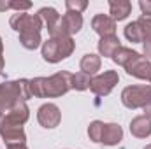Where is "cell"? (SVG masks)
I'll list each match as a JSON object with an SVG mask.
<instances>
[{
    "instance_id": "obj_2",
    "label": "cell",
    "mask_w": 151,
    "mask_h": 149,
    "mask_svg": "<svg viewBox=\"0 0 151 149\" xmlns=\"http://www.w3.org/2000/svg\"><path fill=\"white\" fill-rule=\"evenodd\" d=\"M72 90V74L60 70L49 77H34L30 79L32 97L37 98H58Z\"/></svg>"
},
{
    "instance_id": "obj_1",
    "label": "cell",
    "mask_w": 151,
    "mask_h": 149,
    "mask_svg": "<svg viewBox=\"0 0 151 149\" xmlns=\"http://www.w3.org/2000/svg\"><path fill=\"white\" fill-rule=\"evenodd\" d=\"M30 117V109L27 102H19L9 111L0 114V137L7 146H16V144H25L27 135L23 130V125Z\"/></svg>"
},
{
    "instance_id": "obj_26",
    "label": "cell",
    "mask_w": 151,
    "mask_h": 149,
    "mask_svg": "<svg viewBox=\"0 0 151 149\" xmlns=\"http://www.w3.org/2000/svg\"><path fill=\"white\" fill-rule=\"evenodd\" d=\"M139 7L142 11V16H151V0H141Z\"/></svg>"
},
{
    "instance_id": "obj_3",
    "label": "cell",
    "mask_w": 151,
    "mask_h": 149,
    "mask_svg": "<svg viewBox=\"0 0 151 149\" xmlns=\"http://www.w3.org/2000/svg\"><path fill=\"white\" fill-rule=\"evenodd\" d=\"M32 97L30 79H16L0 82V114L9 111L19 102H27Z\"/></svg>"
},
{
    "instance_id": "obj_16",
    "label": "cell",
    "mask_w": 151,
    "mask_h": 149,
    "mask_svg": "<svg viewBox=\"0 0 151 149\" xmlns=\"http://www.w3.org/2000/svg\"><path fill=\"white\" fill-rule=\"evenodd\" d=\"M142 34V46H144V56L151 62V16H141L137 19Z\"/></svg>"
},
{
    "instance_id": "obj_23",
    "label": "cell",
    "mask_w": 151,
    "mask_h": 149,
    "mask_svg": "<svg viewBox=\"0 0 151 149\" xmlns=\"http://www.w3.org/2000/svg\"><path fill=\"white\" fill-rule=\"evenodd\" d=\"M102 132H104V123L102 121H91L90 126H88V137L91 142H97L100 144V139H102Z\"/></svg>"
},
{
    "instance_id": "obj_31",
    "label": "cell",
    "mask_w": 151,
    "mask_h": 149,
    "mask_svg": "<svg viewBox=\"0 0 151 149\" xmlns=\"http://www.w3.org/2000/svg\"><path fill=\"white\" fill-rule=\"evenodd\" d=\"M4 53V42H2V37H0V54Z\"/></svg>"
},
{
    "instance_id": "obj_22",
    "label": "cell",
    "mask_w": 151,
    "mask_h": 149,
    "mask_svg": "<svg viewBox=\"0 0 151 149\" xmlns=\"http://www.w3.org/2000/svg\"><path fill=\"white\" fill-rule=\"evenodd\" d=\"M125 37L128 39L132 44L135 42H142V34H141V27L137 21H132L125 27Z\"/></svg>"
},
{
    "instance_id": "obj_29",
    "label": "cell",
    "mask_w": 151,
    "mask_h": 149,
    "mask_svg": "<svg viewBox=\"0 0 151 149\" xmlns=\"http://www.w3.org/2000/svg\"><path fill=\"white\" fill-rule=\"evenodd\" d=\"M7 149H28L27 144H16V146H7Z\"/></svg>"
},
{
    "instance_id": "obj_27",
    "label": "cell",
    "mask_w": 151,
    "mask_h": 149,
    "mask_svg": "<svg viewBox=\"0 0 151 149\" xmlns=\"http://www.w3.org/2000/svg\"><path fill=\"white\" fill-rule=\"evenodd\" d=\"M11 9V0H0V12H5Z\"/></svg>"
},
{
    "instance_id": "obj_25",
    "label": "cell",
    "mask_w": 151,
    "mask_h": 149,
    "mask_svg": "<svg viewBox=\"0 0 151 149\" xmlns=\"http://www.w3.org/2000/svg\"><path fill=\"white\" fill-rule=\"evenodd\" d=\"M32 7V2H23V0H11V9L16 12H25Z\"/></svg>"
},
{
    "instance_id": "obj_6",
    "label": "cell",
    "mask_w": 151,
    "mask_h": 149,
    "mask_svg": "<svg viewBox=\"0 0 151 149\" xmlns=\"http://www.w3.org/2000/svg\"><path fill=\"white\" fill-rule=\"evenodd\" d=\"M83 28V16L77 12H65L60 21L49 30L51 37H72Z\"/></svg>"
},
{
    "instance_id": "obj_9",
    "label": "cell",
    "mask_w": 151,
    "mask_h": 149,
    "mask_svg": "<svg viewBox=\"0 0 151 149\" xmlns=\"http://www.w3.org/2000/svg\"><path fill=\"white\" fill-rule=\"evenodd\" d=\"M125 70L128 75H134L137 79H142V81H150L151 82V62L142 56V54H135L127 65H125Z\"/></svg>"
},
{
    "instance_id": "obj_10",
    "label": "cell",
    "mask_w": 151,
    "mask_h": 149,
    "mask_svg": "<svg viewBox=\"0 0 151 149\" xmlns=\"http://www.w3.org/2000/svg\"><path fill=\"white\" fill-rule=\"evenodd\" d=\"M37 121L42 128H56L62 121V112L55 104H42L37 111Z\"/></svg>"
},
{
    "instance_id": "obj_8",
    "label": "cell",
    "mask_w": 151,
    "mask_h": 149,
    "mask_svg": "<svg viewBox=\"0 0 151 149\" xmlns=\"http://www.w3.org/2000/svg\"><path fill=\"white\" fill-rule=\"evenodd\" d=\"M119 75L116 70H106L104 74H99L91 79L90 90L97 95V97H107L114 90V86L118 84Z\"/></svg>"
},
{
    "instance_id": "obj_12",
    "label": "cell",
    "mask_w": 151,
    "mask_h": 149,
    "mask_svg": "<svg viewBox=\"0 0 151 149\" xmlns=\"http://www.w3.org/2000/svg\"><path fill=\"white\" fill-rule=\"evenodd\" d=\"M123 140V128L118 123H104V132L100 144L104 146H118Z\"/></svg>"
},
{
    "instance_id": "obj_4",
    "label": "cell",
    "mask_w": 151,
    "mask_h": 149,
    "mask_svg": "<svg viewBox=\"0 0 151 149\" xmlns=\"http://www.w3.org/2000/svg\"><path fill=\"white\" fill-rule=\"evenodd\" d=\"M76 49V42L72 37H49L42 42V58L47 63H58L69 58Z\"/></svg>"
},
{
    "instance_id": "obj_11",
    "label": "cell",
    "mask_w": 151,
    "mask_h": 149,
    "mask_svg": "<svg viewBox=\"0 0 151 149\" xmlns=\"http://www.w3.org/2000/svg\"><path fill=\"white\" fill-rule=\"evenodd\" d=\"M91 28L100 35V37H109L116 35V21L107 14H97L91 19Z\"/></svg>"
},
{
    "instance_id": "obj_28",
    "label": "cell",
    "mask_w": 151,
    "mask_h": 149,
    "mask_svg": "<svg viewBox=\"0 0 151 149\" xmlns=\"http://www.w3.org/2000/svg\"><path fill=\"white\" fill-rule=\"evenodd\" d=\"M142 111H144V116L151 117V100L148 102V104H146V105H144V109H142Z\"/></svg>"
},
{
    "instance_id": "obj_21",
    "label": "cell",
    "mask_w": 151,
    "mask_h": 149,
    "mask_svg": "<svg viewBox=\"0 0 151 149\" xmlns=\"http://www.w3.org/2000/svg\"><path fill=\"white\" fill-rule=\"evenodd\" d=\"M19 44L25 47V49H37L39 46L42 44V39H40V34H21L19 35Z\"/></svg>"
},
{
    "instance_id": "obj_5",
    "label": "cell",
    "mask_w": 151,
    "mask_h": 149,
    "mask_svg": "<svg viewBox=\"0 0 151 149\" xmlns=\"http://www.w3.org/2000/svg\"><path fill=\"white\" fill-rule=\"evenodd\" d=\"M151 100V84H134L121 91V104L127 109H144Z\"/></svg>"
},
{
    "instance_id": "obj_18",
    "label": "cell",
    "mask_w": 151,
    "mask_h": 149,
    "mask_svg": "<svg viewBox=\"0 0 151 149\" xmlns=\"http://www.w3.org/2000/svg\"><path fill=\"white\" fill-rule=\"evenodd\" d=\"M37 16L42 19V23L46 25V28H47V32L60 21V14H58V11L55 9V7H42L40 11L37 12Z\"/></svg>"
},
{
    "instance_id": "obj_15",
    "label": "cell",
    "mask_w": 151,
    "mask_h": 149,
    "mask_svg": "<svg viewBox=\"0 0 151 149\" xmlns=\"http://www.w3.org/2000/svg\"><path fill=\"white\" fill-rule=\"evenodd\" d=\"M121 47V42L118 35H109V37H100L99 40V56L113 58V54Z\"/></svg>"
},
{
    "instance_id": "obj_19",
    "label": "cell",
    "mask_w": 151,
    "mask_h": 149,
    "mask_svg": "<svg viewBox=\"0 0 151 149\" xmlns=\"http://www.w3.org/2000/svg\"><path fill=\"white\" fill-rule=\"evenodd\" d=\"M135 54H137V51H134V49H130V47H123V46H121V47H119V49L113 54V58H111V60H113L116 65L125 67V65H127L134 56H135Z\"/></svg>"
},
{
    "instance_id": "obj_17",
    "label": "cell",
    "mask_w": 151,
    "mask_h": 149,
    "mask_svg": "<svg viewBox=\"0 0 151 149\" xmlns=\"http://www.w3.org/2000/svg\"><path fill=\"white\" fill-rule=\"evenodd\" d=\"M100 65H102L100 56H99V54H93V53L84 54V56L81 58V63H79L81 72H84V74H88V75L97 74V72L100 70Z\"/></svg>"
},
{
    "instance_id": "obj_14",
    "label": "cell",
    "mask_w": 151,
    "mask_h": 149,
    "mask_svg": "<svg viewBox=\"0 0 151 149\" xmlns=\"http://www.w3.org/2000/svg\"><path fill=\"white\" fill-rule=\"evenodd\" d=\"M109 11L114 21H123L132 12V4L128 0H109Z\"/></svg>"
},
{
    "instance_id": "obj_20",
    "label": "cell",
    "mask_w": 151,
    "mask_h": 149,
    "mask_svg": "<svg viewBox=\"0 0 151 149\" xmlns=\"http://www.w3.org/2000/svg\"><path fill=\"white\" fill-rule=\"evenodd\" d=\"M91 75L84 74V72H77V74H72V90L76 91H84L90 88L91 84Z\"/></svg>"
},
{
    "instance_id": "obj_32",
    "label": "cell",
    "mask_w": 151,
    "mask_h": 149,
    "mask_svg": "<svg viewBox=\"0 0 151 149\" xmlns=\"http://www.w3.org/2000/svg\"><path fill=\"white\" fill-rule=\"evenodd\" d=\"M144 149H151V144H148V146H146V148H144Z\"/></svg>"
},
{
    "instance_id": "obj_24",
    "label": "cell",
    "mask_w": 151,
    "mask_h": 149,
    "mask_svg": "<svg viewBox=\"0 0 151 149\" xmlns=\"http://www.w3.org/2000/svg\"><path fill=\"white\" fill-rule=\"evenodd\" d=\"M65 7H67V12H77V14H81L88 7V2L86 0H67Z\"/></svg>"
},
{
    "instance_id": "obj_30",
    "label": "cell",
    "mask_w": 151,
    "mask_h": 149,
    "mask_svg": "<svg viewBox=\"0 0 151 149\" xmlns=\"http://www.w3.org/2000/svg\"><path fill=\"white\" fill-rule=\"evenodd\" d=\"M4 67H5V62H4V54H0V74H4Z\"/></svg>"
},
{
    "instance_id": "obj_13",
    "label": "cell",
    "mask_w": 151,
    "mask_h": 149,
    "mask_svg": "<svg viewBox=\"0 0 151 149\" xmlns=\"http://www.w3.org/2000/svg\"><path fill=\"white\" fill-rule=\"evenodd\" d=\"M130 133L137 139H148L151 135V117L141 114L130 121Z\"/></svg>"
},
{
    "instance_id": "obj_7",
    "label": "cell",
    "mask_w": 151,
    "mask_h": 149,
    "mask_svg": "<svg viewBox=\"0 0 151 149\" xmlns=\"http://www.w3.org/2000/svg\"><path fill=\"white\" fill-rule=\"evenodd\" d=\"M9 25L12 30H16L19 35L21 34H40L42 30V19L37 14H27V12H16L11 16Z\"/></svg>"
}]
</instances>
